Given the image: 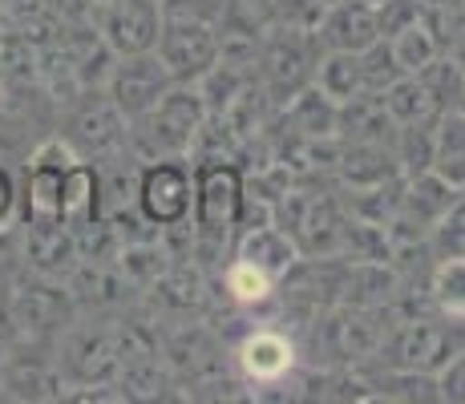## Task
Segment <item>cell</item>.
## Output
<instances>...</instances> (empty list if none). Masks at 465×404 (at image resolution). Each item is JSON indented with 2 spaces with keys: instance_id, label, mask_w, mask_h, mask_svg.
Wrapping results in <instances>:
<instances>
[{
  "instance_id": "6da1fadb",
  "label": "cell",
  "mask_w": 465,
  "mask_h": 404,
  "mask_svg": "<svg viewBox=\"0 0 465 404\" xmlns=\"http://www.w3.org/2000/svg\"><path fill=\"white\" fill-rule=\"evenodd\" d=\"M239 380L247 384V397L259 400H300V376H303V352L300 340L288 336L272 323H252L231 348Z\"/></svg>"
},
{
  "instance_id": "7a4b0ae2",
  "label": "cell",
  "mask_w": 465,
  "mask_h": 404,
  "mask_svg": "<svg viewBox=\"0 0 465 404\" xmlns=\"http://www.w3.org/2000/svg\"><path fill=\"white\" fill-rule=\"evenodd\" d=\"M344 206L340 194L320 182H292L275 202V227H283L300 247V259H332L344 242Z\"/></svg>"
},
{
  "instance_id": "3957f363",
  "label": "cell",
  "mask_w": 465,
  "mask_h": 404,
  "mask_svg": "<svg viewBox=\"0 0 465 404\" xmlns=\"http://www.w3.org/2000/svg\"><path fill=\"white\" fill-rule=\"evenodd\" d=\"M207 118L199 89L194 85H170L163 102L130 122V150L142 162L158 158H191V146L199 138V125Z\"/></svg>"
},
{
  "instance_id": "277c9868",
  "label": "cell",
  "mask_w": 465,
  "mask_h": 404,
  "mask_svg": "<svg viewBox=\"0 0 465 404\" xmlns=\"http://www.w3.org/2000/svg\"><path fill=\"white\" fill-rule=\"evenodd\" d=\"M320 57H324V44H320L316 29H292V25L272 21L263 29V41H259L255 77L267 89V97L283 110L300 89L316 81Z\"/></svg>"
},
{
  "instance_id": "5b68a950",
  "label": "cell",
  "mask_w": 465,
  "mask_h": 404,
  "mask_svg": "<svg viewBox=\"0 0 465 404\" xmlns=\"http://www.w3.org/2000/svg\"><path fill=\"white\" fill-rule=\"evenodd\" d=\"M465 323L445 316H413L392 320L377 352L381 368H413V372H441L453 352L465 348Z\"/></svg>"
},
{
  "instance_id": "8992f818",
  "label": "cell",
  "mask_w": 465,
  "mask_h": 404,
  "mask_svg": "<svg viewBox=\"0 0 465 404\" xmlns=\"http://www.w3.org/2000/svg\"><path fill=\"white\" fill-rule=\"evenodd\" d=\"M57 372L65 376L69 389H85V384H114L122 372L118 360V328L114 323H69L61 331L57 348Z\"/></svg>"
},
{
  "instance_id": "52a82bcc",
  "label": "cell",
  "mask_w": 465,
  "mask_h": 404,
  "mask_svg": "<svg viewBox=\"0 0 465 404\" xmlns=\"http://www.w3.org/2000/svg\"><path fill=\"white\" fill-rule=\"evenodd\" d=\"M82 158L61 133L41 138L29 150V166H25L21 182V219L16 222H61V186H65V170Z\"/></svg>"
},
{
  "instance_id": "ba28073f",
  "label": "cell",
  "mask_w": 465,
  "mask_h": 404,
  "mask_svg": "<svg viewBox=\"0 0 465 404\" xmlns=\"http://www.w3.org/2000/svg\"><path fill=\"white\" fill-rule=\"evenodd\" d=\"M69 146L89 162L114 158L130 150V118L105 97V89H85L74 105H69V130L61 133Z\"/></svg>"
},
{
  "instance_id": "9c48e42d",
  "label": "cell",
  "mask_w": 465,
  "mask_h": 404,
  "mask_svg": "<svg viewBox=\"0 0 465 404\" xmlns=\"http://www.w3.org/2000/svg\"><path fill=\"white\" fill-rule=\"evenodd\" d=\"M134 202H138V211L146 214L158 231L186 222L191 219V206H194V166H191V158L142 162Z\"/></svg>"
},
{
  "instance_id": "30bf717a",
  "label": "cell",
  "mask_w": 465,
  "mask_h": 404,
  "mask_svg": "<svg viewBox=\"0 0 465 404\" xmlns=\"http://www.w3.org/2000/svg\"><path fill=\"white\" fill-rule=\"evenodd\" d=\"M8 303L21 323V340H49L61 336L77 320V300L65 280H45V275H25L8 287Z\"/></svg>"
},
{
  "instance_id": "8fae6325",
  "label": "cell",
  "mask_w": 465,
  "mask_h": 404,
  "mask_svg": "<svg viewBox=\"0 0 465 404\" xmlns=\"http://www.w3.org/2000/svg\"><path fill=\"white\" fill-rule=\"evenodd\" d=\"M154 53L163 57V65L178 85H194L219 61V29H214V21H203V16L166 13Z\"/></svg>"
},
{
  "instance_id": "7c38bea8",
  "label": "cell",
  "mask_w": 465,
  "mask_h": 404,
  "mask_svg": "<svg viewBox=\"0 0 465 404\" xmlns=\"http://www.w3.org/2000/svg\"><path fill=\"white\" fill-rule=\"evenodd\" d=\"M170 85H174V77H170V69L163 65V57H158L154 49L130 53V57L114 61V74L105 81V97L134 122L146 110H154Z\"/></svg>"
},
{
  "instance_id": "4fadbf2b",
  "label": "cell",
  "mask_w": 465,
  "mask_h": 404,
  "mask_svg": "<svg viewBox=\"0 0 465 404\" xmlns=\"http://www.w3.org/2000/svg\"><path fill=\"white\" fill-rule=\"evenodd\" d=\"M163 21H166L163 0H105L97 8V29H102V37L110 41V49L118 57L154 49Z\"/></svg>"
},
{
  "instance_id": "5bb4252c",
  "label": "cell",
  "mask_w": 465,
  "mask_h": 404,
  "mask_svg": "<svg viewBox=\"0 0 465 404\" xmlns=\"http://www.w3.org/2000/svg\"><path fill=\"white\" fill-rule=\"evenodd\" d=\"M25 231L21 235V259L25 271L45 275V280H69L82 251H77V235L65 222H16Z\"/></svg>"
},
{
  "instance_id": "9a60e30c",
  "label": "cell",
  "mask_w": 465,
  "mask_h": 404,
  "mask_svg": "<svg viewBox=\"0 0 465 404\" xmlns=\"http://www.w3.org/2000/svg\"><path fill=\"white\" fill-rule=\"evenodd\" d=\"M150 300V308L163 311L166 320H191L203 316L211 303V283H207V267H199L194 259H174L170 271L158 280L150 291H142Z\"/></svg>"
},
{
  "instance_id": "2e32d148",
  "label": "cell",
  "mask_w": 465,
  "mask_h": 404,
  "mask_svg": "<svg viewBox=\"0 0 465 404\" xmlns=\"http://www.w3.org/2000/svg\"><path fill=\"white\" fill-rule=\"evenodd\" d=\"M316 37H320L324 49L364 53L372 41H381L377 5H372V0H336V5H328Z\"/></svg>"
},
{
  "instance_id": "e0dca14e",
  "label": "cell",
  "mask_w": 465,
  "mask_h": 404,
  "mask_svg": "<svg viewBox=\"0 0 465 404\" xmlns=\"http://www.w3.org/2000/svg\"><path fill=\"white\" fill-rule=\"evenodd\" d=\"M0 389L13 400H61L69 384L53 360H45V356H13V348H8V360L0 368Z\"/></svg>"
},
{
  "instance_id": "ac0fdd59",
  "label": "cell",
  "mask_w": 465,
  "mask_h": 404,
  "mask_svg": "<svg viewBox=\"0 0 465 404\" xmlns=\"http://www.w3.org/2000/svg\"><path fill=\"white\" fill-rule=\"evenodd\" d=\"M61 49H65L69 61H74V74H77V81H82V89H105L118 53H114L110 41L102 37L97 21L94 25H65V33H61Z\"/></svg>"
},
{
  "instance_id": "d6986e66",
  "label": "cell",
  "mask_w": 465,
  "mask_h": 404,
  "mask_svg": "<svg viewBox=\"0 0 465 404\" xmlns=\"http://www.w3.org/2000/svg\"><path fill=\"white\" fill-rule=\"evenodd\" d=\"M69 291L77 300V311L94 308V311H114L130 300L134 287L126 283V275L118 271V263H97V259H82L69 271Z\"/></svg>"
},
{
  "instance_id": "ffe728a7",
  "label": "cell",
  "mask_w": 465,
  "mask_h": 404,
  "mask_svg": "<svg viewBox=\"0 0 465 404\" xmlns=\"http://www.w3.org/2000/svg\"><path fill=\"white\" fill-rule=\"evenodd\" d=\"M401 174V162L392 146H369V142H344L340 138V158L332 170L336 186H377Z\"/></svg>"
},
{
  "instance_id": "44dd1931",
  "label": "cell",
  "mask_w": 465,
  "mask_h": 404,
  "mask_svg": "<svg viewBox=\"0 0 465 404\" xmlns=\"http://www.w3.org/2000/svg\"><path fill=\"white\" fill-rule=\"evenodd\" d=\"M401 271L392 263H352L344 267V287H340V303L348 308H369V311H384L389 316V303L397 295Z\"/></svg>"
},
{
  "instance_id": "7402d4cb",
  "label": "cell",
  "mask_w": 465,
  "mask_h": 404,
  "mask_svg": "<svg viewBox=\"0 0 465 404\" xmlns=\"http://www.w3.org/2000/svg\"><path fill=\"white\" fill-rule=\"evenodd\" d=\"M235 259H247L252 267L259 271H267L272 280H283V275L292 271V267L300 263V247L292 242V235L283 227H255V231H243V235H235Z\"/></svg>"
},
{
  "instance_id": "603a6c76",
  "label": "cell",
  "mask_w": 465,
  "mask_h": 404,
  "mask_svg": "<svg viewBox=\"0 0 465 404\" xmlns=\"http://www.w3.org/2000/svg\"><path fill=\"white\" fill-rule=\"evenodd\" d=\"M401 125L384 110L381 94L364 89L361 97L340 105V138L344 142H369V146H397Z\"/></svg>"
},
{
  "instance_id": "cb8c5ba5",
  "label": "cell",
  "mask_w": 465,
  "mask_h": 404,
  "mask_svg": "<svg viewBox=\"0 0 465 404\" xmlns=\"http://www.w3.org/2000/svg\"><path fill=\"white\" fill-rule=\"evenodd\" d=\"M280 125H288L300 138H340V102H332V97L312 81L308 89H300L280 110Z\"/></svg>"
},
{
  "instance_id": "d4e9b609",
  "label": "cell",
  "mask_w": 465,
  "mask_h": 404,
  "mask_svg": "<svg viewBox=\"0 0 465 404\" xmlns=\"http://www.w3.org/2000/svg\"><path fill=\"white\" fill-rule=\"evenodd\" d=\"M97 219H102V174H97V162L77 158L65 170V186H61V222L82 231Z\"/></svg>"
},
{
  "instance_id": "484cf974",
  "label": "cell",
  "mask_w": 465,
  "mask_h": 404,
  "mask_svg": "<svg viewBox=\"0 0 465 404\" xmlns=\"http://www.w3.org/2000/svg\"><path fill=\"white\" fill-rule=\"evenodd\" d=\"M401 202H405V174L377 182V186H340L344 214L356 222H372V227H384L401 211Z\"/></svg>"
},
{
  "instance_id": "4316f807",
  "label": "cell",
  "mask_w": 465,
  "mask_h": 404,
  "mask_svg": "<svg viewBox=\"0 0 465 404\" xmlns=\"http://www.w3.org/2000/svg\"><path fill=\"white\" fill-rule=\"evenodd\" d=\"M275 287H280V280H272L267 271H259V267H252L247 259H235V255H231V263L219 271V295L239 311H255V308H263V303H272Z\"/></svg>"
},
{
  "instance_id": "83f0119b",
  "label": "cell",
  "mask_w": 465,
  "mask_h": 404,
  "mask_svg": "<svg viewBox=\"0 0 465 404\" xmlns=\"http://www.w3.org/2000/svg\"><path fill=\"white\" fill-rule=\"evenodd\" d=\"M118 271L126 275V283L134 291H150L163 275L170 271V263H174V251L166 247V239H142V242H126V247L118 251Z\"/></svg>"
},
{
  "instance_id": "f1b7e54d",
  "label": "cell",
  "mask_w": 465,
  "mask_h": 404,
  "mask_svg": "<svg viewBox=\"0 0 465 404\" xmlns=\"http://www.w3.org/2000/svg\"><path fill=\"white\" fill-rule=\"evenodd\" d=\"M458 199H461V186L445 182L437 170H425V174H417V178H405V202L401 206H405L409 214H417V219L433 231Z\"/></svg>"
},
{
  "instance_id": "f546056e",
  "label": "cell",
  "mask_w": 465,
  "mask_h": 404,
  "mask_svg": "<svg viewBox=\"0 0 465 404\" xmlns=\"http://www.w3.org/2000/svg\"><path fill=\"white\" fill-rule=\"evenodd\" d=\"M33 77H37V89L57 105V110H69V105L85 94L82 81L74 74V61H69V53L61 49V41L37 49V74Z\"/></svg>"
},
{
  "instance_id": "4dcf8cb0",
  "label": "cell",
  "mask_w": 465,
  "mask_h": 404,
  "mask_svg": "<svg viewBox=\"0 0 465 404\" xmlns=\"http://www.w3.org/2000/svg\"><path fill=\"white\" fill-rule=\"evenodd\" d=\"M381 102H384V110L392 113V122L397 125H417V122H437L441 118V105L429 97V89L421 85V77L417 74H405V77H397L389 89L381 94Z\"/></svg>"
},
{
  "instance_id": "1f68e13d",
  "label": "cell",
  "mask_w": 465,
  "mask_h": 404,
  "mask_svg": "<svg viewBox=\"0 0 465 404\" xmlns=\"http://www.w3.org/2000/svg\"><path fill=\"white\" fill-rule=\"evenodd\" d=\"M5 5V16L16 25V29L29 37V44H57L61 33H65V21H61L57 5L53 0H0Z\"/></svg>"
},
{
  "instance_id": "d6a6232c",
  "label": "cell",
  "mask_w": 465,
  "mask_h": 404,
  "mask_svg": "<svg viewBox=\"0 0 465 404\" xmlns=\"http://www.w3.org/2000/svg\"><path fill=\"white\" fill-rule=\"evenodd\" d=\"M433 170L445 182L465 191V110H445L441 118H437Z\"/></svg>"
},
{
  "instance_id": "836d02e7",
  "label": "cell",
  "mask_w": 465,
  "mask_h": 404,
  "mask_svg": "<svg viewBox=\"0 0 465 404\" xmlns=\"http://www.w3.org/2000/svg\"><path fill=\"white\" fill-rule=\"evenodd\" d=\"M316 85L324 89L332 102H352L364 94V74H361V53H340V49H324L316 65Z\"/></svg>"
},
{
  "instance_id": "e575fe53",
  "label": "cell",
  "mask_w": 465,
  "mask_h": 404,
  "mask_svg": "<svg viewBox=\"0 0 465 404\" xmlns=\"http://www.w3.org/2000/svg\"><path fill=\"white\" fill-rule=\"evenodd\" d=\"M255 81V69L252 65H231V61H214V65L194 81V89H199L203 105H207V113H223L231 102H235L239 94H243L247 85Z\"/></svg>"
},
{
  "instance_id": "d590c367",
  "label": "cell",
  "mask_w": 465,
  "mask_h": 404,
  "mask_svg": "<svg viewBox=\"0 0 465 404\" xmlns=\"http://www.w3.org/2000/svg\"><path fill=\"white\" fill-rule=\"evenodd\" d=\"M429 295L437 316L465 323V259H437L429 275Z\"/></svg>"
},
{
  "instance_id": "8d00e7d4",
  "label": "cell",
  "mask_w": 465,
  "mask_h": 404,
  "mask_svg": "<svg viewBox=\"0 0 465 404\" xmlns=\"http://www.w3.org/2000/svg\"><path fill=\"white\" fill-rule=\"evenodd\" d=\"M372 389H377V400H441L437 372H413V368H384Z\"/></svg>"
},
{
  "instance_id": "74e56055",
  "label": "cell",
  "mask_w": 465,
  "mask_h": 404,
  "mask_svg": "<svg viewBox=\"0 0 465 404\" xmlns=\"http://www.w3.org/2000/svg\"><path fill=\"white\" fill-rule=\"evenodd\" d=\"M397 162L401 174L417 178L425 170H433V150H437V122H417V125H401L397 133Z\"/></svg>"
},
{
  "instance_id": "f35d334b",
  "label": "cell",
  "mask_w": 465,
  "mask_h": 404,
  "mask_svg": "<svg viewBox=\"0 0 465 404\" xmlns=\"http://www.w3.org/2000/svg\"><path fill=\"white\" fill-rule=\"evenodd\" d=\"M417 77H421V85L429 89V97H433L441 110H461V102H465V74L453 65L450 53H437V57L429 61Z\"/></svg>"
},
{
  "instance_id": "ab89813d",
  "label": "cell",
  "mask_w": 465,
  "mask_h": 404,
  "mask_svg": "<svg viewBox=\"0 0 465 404\" xmlns=\"http://www.w3.org/2000/svg\"><path fill=\"white\" fill-rule=\"evenodd\" d=\"M361 74H364V89H369V94H384L397 77H405V69H401L392 44L381 37V41H372L369 49L361 53Z\"/></svg>"
},
{
  "instance_id": "60d3db41",
  "label": "cell",
  "mask_w": 465,
  "mask_h": 404,
  "mask_svg": "<svg viewBox=\"0 0 465 404\" xmlns=\"http://www.w3.org/2000/svg\"><path fill=\"white\" fill-rule=\"evenodd\" d=\"M389 44H392V53H397V61H401V69H405V74H421L429 61L441 53L421 21L409 25V29H401L397 37H389Z\"/></svg>"
},
{
  "instance_id": "b9f144b4",
  "label": "cell",
  "mask_w": 465,
  "mask_h": 404,
  "mask_svg": "<svg viewBox=\"0 0 465 404\" xmlns=\"http://www.w3.org/2000/svg\"><path fill=\"white\" fill-rule=\"evenodd\" d=\"M437 259H465V191L461 199L445 211V219L433 227V239H429Z\"/></svg>"
},
{
  "instance_id": "7bdbcfd3",
  "label": "cell",
  "mask_w": 465,
  "mask_h": 404,
  "mask_svg": "<svg viewBox=\"0 0 465 404\" xmlns=\"http://www.w3.org/2000/svg\"><path fill=\"white\" fill-rule=\"evenodd\" d=\"M328 13V0H272V21L292 29H320Z\"/></svg>"
},
{
  "instance_id": "ee69618b",
  "label": "cell",
  "mask_w": 465,
  "mask_h": 404,
  "mask_svg": "<svg viewBox=\"0 0 465 404\" xmlns=\"http://www.w3.org/2000/svg\"><path fill=\"white\" fill-rule=\"evenodd\" d=\"M425 13L421 0H377V25H381V37H397L401 29H409V25H417Z\"/></svg>"
},
{
  "instance_id": "f6af8a7d",
  "label": "cell",
  "mask_w": 465,
  "mask_h": 404,
  "mask_svg": "<svg viewBox=\"0 0 465 404\" xmlns=\"http://www.w3.org/2000/svg\"><path fill=\"white\" fill-rule=\"evenodd\" d=\"M421 25L429 29V37L437 41V49L450 53L453 37L465 29V8H425L421 13Z\"/></svg>"
},
{
  "instance_id": "bcb514c9",
  "label": "cell",
  "mask_w": 465,
  "mask_h": 404,
  "mask_svg": "<svg viewBox=\"0 0 465 404\" xmlns=\"http://www.w3.org/2000/svg\"><path fill=\"white\" fill-rule=\"evenodd\" d=\"M437 392L450 404H465V348L450 356V364L437 372Z\"/></svg>"
},
{
  "instance_id": "7dc6e473",
  "label": "cell",
  "mask_w": 465,
  "mask_h": 404,
  "mask_svg": "<svg viewBox=\"0 0 465 404\" xmlns=\"http://www.w3.org/2000/svg\"><path fill=\"white\" fill-rule=\"evenodd\" d=\"M16 219H21V186H16L13 170L0 162V231L16 227Z\"/></svg>"
},
{
  "instance_id": "c3c4849f",
  "label": "cell",
  "mask_w": 465,
  "mask_h": 404,
  "mask_svg": "<svg viewBox=\"0 0 465 404\" xmlns=\"http://www.w3.org/2000/svg\"><path fill=\"white\" fill-rule=\"evenodd\" d=\"M65 25H94L97 21V0H53Z\"/></svg>"
},
{
  "instance_id": "681fc988",
  "label": "cell",
  "mask_w": 465,
  "mask_h": 404,
  "mask_svg": "<svg viewBox=\"0 0 465 404\" xmlns=\"http://www.w3.org/2000/svg\"><path fill=\"white\" fill-rule=\"evenodd\" d=\"M16 340H21V323L13 316V303H8V295H0V344L13 348Z\"/></svg>"
},
{
  "instance_id": "f907efd6",
  "label": "cell",
  "mask_w": 465,
  "mask_h": 404,
  "mask_svg": "<svg viewBox=\"0 0 465 404\" xmlns=\"http://www.w3.org/2000/svg\"><path fill=\"white\" fill-rule=\"evenodd\" d=\"M450 57H453V65H458L461 74H465V29L458 33V37H453V44H450Z\"/></svg>"
},
{
  "instance_id": "816d5d0a",
  "label": "cell",
  "mask_w": 465,
  "mask_h": 404,
  "mask_svg": "<svg viewBox=\"0 0 465 404\" xmlns=\"http://www.w3.org/2000/svg\"><path fill=\"white\" fill-rule=\"evenodd\" d=\"M425 8H461V0H421Z\"/></svg>"
},
{
  "instance_id": "f5cc1de1",
  "label": "cell",
  "mask_w": 465,
  "mask_h": 404,
  "mask_svg": "<svg viewBox=\"0 0 465 404\" xmlns=\"http://www.w3.org/2000/svg\"><path fill=\"white\" fill-rule=\"evenodd\" d=\"M8 21V16H5V5H0V25H5Z\"/></svg>"
},
{
  "instance_id": "db71d44e",
  "label": "cell",
  "mask_w": 465,
  "mask_h": 404,
  "mask_svg": "<svg viewBox=\"0 0 465 404\" xmlns=\"http://www.w3.org/2000/svg\"><path fill=\"white\" fill-rule=\"evenodd\" d=\"M328 5H336V0H328Z\"/></svg>"
},
{
  "instance_id": "11a10c76",
  "label": "cell",
  "mask_w": 465,
  "mask_h": 404,
  "mask_svg": "<svg viewBox=\"0 0 465 404\" xmlns=\"http://www.w3.org/2000/svg\"><path fill=\"white\" fill-rule=\"evenodd\" d=\"M97 5H105V0H97Z\"/></svg>"
},
{
  "instance_id": "9f6ffc18",
  "label": "cell",
  "mask_w": 465,
  "mask_h": 404,
  "mask_svg": "<svg viewBox=\"0 0 465 404\" xmlns=\"http://www.w3.org/2000/svg\"><path fill=\"white\" fill-rule=\"evenodd\" d=\"M461 8H465V0H461Z\"/></svg>"
}]
</instances>
